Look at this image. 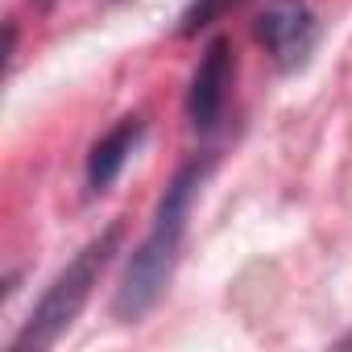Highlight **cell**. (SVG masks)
<instances>
[{
	"label": "cell",
	"mask_w": 352,
	"mask_h": 352,
	"mask_svg": "<svg viewBox=\"0 0 352 352\" xmlns=\"http://www.w3.org/2000/svg\"><path fill=\"white\" fill-rule=\"evenodd\" d=\"M212 170V157H195L187 162L179 174L170 179L166 195L157 199V212H153V224L145 232V241L133 249V261L116 286V298H112V315L120 323H137L145 319L157 298L166 294L174 270H179V253H183V236H187V216H191V204Z\"/></svg>",
	"instance_id": "cell-1"
},
{
	"label": "cell",
	"mask_w": 352,
	"mask_h": 352,
	"mask_svg": "<svg viewBox=\"0 0 352 352\" xmlns=\"http://www.w3.org/2000/svg\"><path fill=\"white\" fill-rule=\"evenodd\" d=\"M124 228L108 224L100 236H91L46 286V294L38 298V307L30 311V319L21 323V331L9 340V352H46L58 344V336L79 319V311L87 307L96 282L104 278V270L112 265V257L120 253Z\"/></svg>",
	"instance_id": "cell-2"
},
{
	"label": "cell",
	"mask_w": 352,
	"mask_h": 352,
	"mask_svg": "<svg viewBox=\"0 0 352 352\" xmlns=\"http://www.w3.org/2000/svg\"><path fill=\"white\" fill-rule=\"evenodd\" d=\"M253 34L282 71H298L315 54L319 21L302 0H274V5H265L261 17L253 21Z\"/></svg>",
	"instance_id": "cell-3"
},
{
	"label": "cell",
	"mask_w": 352,
	"mask_h": 352,
	"mask_svg": "<svg viewBox=\"0 0 352 352\" xmlns=\"http://www.w3.org/2000/svg\"><path fill=\"white\" fill-rule=\"evenodd\" d=\"M228 83H232V42L212 38L208 50L199 54V67L191 75V87H187V116L199 133L216 129L224 100H228Z\"/></svg>",
	"instance_id": "cell-4"
},
{
	"label": "cell",
	"mask_w": 352,
	"mask_h": 352,
	"mask_svg": "<svg viewBox=\"0 0 352 352\" xmlns=\"http://www.w3.org/2000/svg\"><path fill=\"white\" fill-rule=\"evenodd\" d=\"M141 133H145V120H141V116H124L120 124H112V129L91 145V153H87V187H91L96 195L108 191V187L120 179V170H124L129 153L137 149Z\"/></svg>",
	"instance_id": "cell-5"
},
{
	"label": "cell",
	"mask_w": 352,
	"mask_h": 352,
	"mask_svg": "<svg viewBox=\"0 0 352 352\" xmlns=\"http://www.w3.org/2000/svg\"><path fill=\"white\" fill-rule=\"evenodd\" d=\"M241 0H191V9L183 13V21H179V34L183 38H195L199 30H208L216 17H224L228 9H236Z\"/></svg>",
	"instance_id": "cell-6"
},
{
	"label": "cell",
	"mask_w": 352,
	"mask_h": 352,
	"mask_svg": "<svg viewBox=\"0 0 352 352\" xmlns=\"http://www.w3.org/2000/svg\"><path fill=\"white\" fill-rule=\"evenodd\" d=\"M38 5H46V0H38Z\"/></svg>",
	"instance_id": "cell-7"
}]
</instances>
